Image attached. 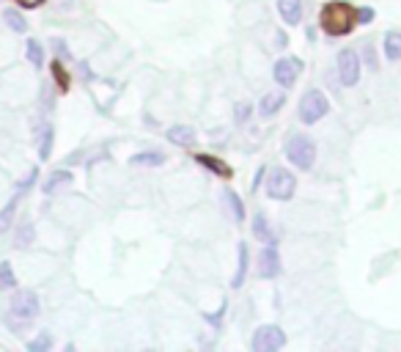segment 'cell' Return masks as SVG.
<instances>
[{"mask_svg":"<svg viewBox=\"0 0 401 352\" xmlns=\"http://www.w3.org/2000/svg\"><path fill=\"white\" fill-rule=\"evenodd\" d=\"M319 23H322V31L327 36H346L357 25V9H352L349 3H344V0H333V3H327L322 9Z\"/></svg>","mask_w":401,"mask_h":352,"instance_id":"obj_1","label":"cell"},{"mask_svg":"<svg viewBox=\"0 0 401 352\" xmlns=\"http://www.w3.org/2000/svg\"><path fill=\"white\" fill-rule=\"evenodd\" d=\"M39 311H42V305H39L36 292L34 289H20L9 303V322L14 327H23V325L34 322L39 316Z\"/></svg>","mask_w":401,"mask_h":352,"instance_id":"obj_2","label":"cell"},{"mask_svg":"<svg viewBox=\"0 0 401 352\" xmlns=\"http://www.w3.org/2000/svg\"><path fill=\"white\" fill-rule=\"evenodd\" d=\"M286 157H289V162L297 165L300 171H311L313 162H316V146H313L311 138H305V135L297 132V135H292V138L286 140Z\"/></svg>","mask_w":401,"mask_h":352,"instance_id":"obj_3","label":"cell"},{"mask_svg":"<svg viewBox=\"0 0 401 352\" xmlns=\"http://www.w3.org/2000/svg\"><path fill=\"white\" fill-rule=\"evenodd\" d=\"M297 110H300V121L302 124H316V121H322L330 113V102H327V97L319 88H311L300 99V108Z\"/></svg>","mask_w":401,"mask_h":352,"instance_id":"obj_4","label":"cell"},{"mask_svg":"<svg viewBox=\"0 0 401 352\" xmlns=\"http://www.w3.org/2000/svg\"><path fill=\"white\" fill-rule=\"evenodd\" d=\"M297 190V179L294 173H289L286 168H272L267 176V196L275 201H289Z\"/></svg>","mask_w":401,"mask_h":352,"instance_id":"obj_5","label":"cell"},{"mask_svg":"<svg viewBox=\"0 0 401 352\" xmlns=\"http://www.w3.org/2000/svg\"><path fill=\"white\" fill-rule=\"evenodd\" d=\"M286 344V333L278 325H261L253 336V352H278Z\"/></svg>","mask_w":401,"mask_h":352,"instance_id":"obj_6","label":"cell"},{"mask_svg":"<svg viewBox=\"0 0 401 352\" xmlns=\"http://www.w3.org/2000/svg\"><path fill=\"white\" fill-rule=\"evenodd\" d=\"M338 80L344 86H354L360 80V55L354 50H341L338 53Z\"/></svg>","mask_w":401,"mask_h":352,"instance_id":"obj_7","label":"cell"},{"mask_svg":"<svg viewBox=\"0 0 401 352\" xmlns=\"http://www.w3.org/2000/svg\"><path fill=\"white\" fill-rule=\"evenodd\" d=\"M300 72H302V61H300V58H281V61L272 66L275 83L283 86V88H289V86L300 77Z\"/></svg>","mask_w":401,"mask_h":352,"instance_id":"obj_8","label":"cell"},{"mask_svg":"<svg viewBox=\"0 0 401 352\" xmlns=\"http://www.w3.org/2000/svg\"><path fill=\"white\" fill-rule=\"evenodd\" d=\"M278 273H281V256H278L275 245H267L259 253V275L261 278H275Z\"/></svg>","mask_w":401,"mask_h":352,"instance_id":"obj_9","label":"cell"},{"mask_svg":"<svg viewBox=\"0 0 401 352\" xmlns=\"http://www.w3.org/2000/svg\"><path fill=\"white\" fill-rule=\"evenodd\" d=\"M168 140H170V143H176V146H181V149H192V146H195V140H198V135H195V129H192V127L176 124V127H170V129H168Z\"/></svg>","mask_w":401,"mask_h":352,"instance_id":"obj_10","label":"cell"},{"mask_svg":"<svg viewBox=\"0 0 401 352\" xmlns=\"http://www.w3.org/2000/svg\"><path fill=\"white\" fill-rule=\"evenodd\" d=\"M72 179H75V176H72V171H53L50 176H47V182H44V193L47 196H55L61 188H69L72 185Z\"/></svg>","mask_w":401,"mask_h":352,"instance_id":"obj_11","label":"cell"},{"mask_svg":"<svg viewBox=\"0 0 401 352\" xmlns=\"http://www.w3.org/2000/svg\"><path fill=\"white\" fill-rule=\"evenodd\" d=\"M278 12H281L283 23L297 25L302 20V0H278Z\"/></svg>","mask_w":401,"mask_h":352,"instance_id":"obj_12","label":"cell"},{"mask_svg":"<svg viewBox=\"0 0 401 352\" xmlns=\"http://www.w3.org/2000/svg\"><path fill=\"white\" fill-rule=\"evenodd\" d=\"M195 162L204 165V168H209V171L218 173V176H223V179H231V165H226L223 160H218V157H212V154H195Z\"/></svg>","mask_w":401,"mask_h":352,"instance_id":"obj_13","label":"cell"},{"mask_svg":"<svg viewBox=\"0 0 401 352\" xmlns=\"http://www.w3.org/2000/svg\"><path fill=\"white\" fill-rule=\"evenodd\" d=\"M253 234H256L261 242H270V245H275V234H272V229H270V223H267V218H264L261 212L253 218Z\"/></svg>","mask_w":401,"mask_h":352,"instance_id":"obj_14","label":"cell"},{"mask_svg":"<svg viewBox=\"0 0 401 352\" xmlns=\"http://www.w3.org/2000/svg\"><path fill=\"white\" fill-rule=\"evenodd\" d=\"M385 55L390 61H401V34L398 31H390L385 36Z\"/></svg>","mask_w":401,"mask_h":352,"instance_id":"obj_15","label":"cell"},{"mask_svg":"<svg viewBox=\"0 0 401 352\" xmlns=\"http://www.w3.org/2000/svg\"><path fill=\"white\" fill-rule=\"evenodd\" d=\"M17 204H20V193H17V196H12V199H9V204H6L3 210H0V234L9 231L12 218H14V212H17Z\"/></svg>","mask_w":401,"mask_h":352,"instance_id":"obj_16","label":"cell"},{"mask_svg":"<svg viewBox=\"0 0 401 352\" xmlns=\"http://www.w3.org/2000/svg\"><path fill=\"white\" fill-rule=\"evenodd\" d=\"M283 102H286V97L283 94H267L264 99H261V116H275L281 108H283Z\"/></svg>","mask_w":401,"mask_h":352,"instance_id":"obj_17","label":"cell"},{"mask_svg":"<svg viewBox=\"0 0 401 352\" xmlns=\"http://www.w3.org/2000/svg\"><path fill=\"white\" fill-rule=\"evenodd\" d=\"M165 162V154L162 151H140V154H135L132 157V165H162Z\"/></svg>","mask_w":401,"mask_h":352,"instance_id":"obj_18","label":"cell"},{"mask_svg":"<svg viewBox=\"0 0 401 352\" xmlns=\"http://www.w3.org/2000/svg\"><path fill=\"white\" fill-rule=\"evenodd\" d=\"M14 286H17V275L12 270V262H0V292L14 289Z\"/></svg>","mask_w":401,"mask_h":352,"instance_id":"obj_19","label":"cell"},{"mask_svg":"<svg viewBox=\"0 0 401 352\" xmlns=\"http://www.w3.org/2000/svg\"><path fill=\"white\" fill-rule=\"evenodd\" d=\"M245 273H248V245H245V242H240V267H237V275H234V289H240V286H242Z\"/></svg>","mask_w":401,"mask_h":352,"instance_id":"obj_20","label":"cell"},{"mask_svg":"<svg viewBox=\"0 0 401 352\" xmlns=\"http://www.w3.org/2000/svg\"><path fill=\"white\" fill-rule=\"evenodd\" d=\"M3 20H6V23H9V28H12V31H17V34H23V31L28 28L25 17H23L20 12H14V9H6V12H3Z\"/></svg>","mask_w":401,"mask_h":352,"instance_id":"obj_21","label":"cell"},{"mask_svg":"<svg viewBox=\"0 0 401 352\" xmlns=\"http://www.w3.org/2000/svg\"><path fill=\"white\" fill-rule=\"evenodd\" d=\"M25 55H28V61H31L36 69H42V64H44V53H42V45H39V42L31 39V42L25 45Z\"/></svg>","mask_w":401,"mask_h":352,"instance_id":"obj_22","label":"cell"},{"mask_svg":"<svg viewBox=\"0 0 401 352\" xmlns=\"http://www.w3.org/2000/svg\"><path fill=\"white\" fill-rule=\"evenodd\" d=\"M226 204L231 207V212H234V218H237V223H245V207H242V201H240V196L237 193H226Z\"/></svg>","mask_w":401,"mask_h":352,"instance_id":"obj_23","label":"cell"},{"mask_svg":"<svg viewBox=\"0 0 401 352\" xmlns=\"http://www.w3.org/2000/svg\"><path fill=\"white\" fill-rule=\"evenodd\" d=\"M31 242H34V226H31V223H23V226H20V231H17L14 245H17V248H28Z\"/></svg>","mask_w":401,"mask_h":352,"instance_id":"obj_24","label":"cell"},{"mask_svg":"<svg viewBox=\"0 0 401 352\" xmlns=\"http://www.w3.org/2000/svg\"><path fill=\"white\" fill-rule=\"evenodd\" d=\"M53 75H55V80H58V88H61V91H66V88H69V75L64 72V66H61V64H53Z\"/></svg>","mask_w":401,"mask_h":352,"instance_id":"obj_25","label":"cell"},{"mask_svg":"<svg viewBox=\"0 0 401 352\" xmlns=\"http://www.w3.org/2000/svg\"><path fill=\"white\" fill-rule=\"evenodd\" d=\"M53 347V336H47V333H42L34 344H31V352H44V349H50Z\"/></svg>","mask_w":401,"mask_h":352,"instance_id":"obj_26","label":"cell"},{"mask_svg":"<svg viewBox=\"0 0 401 352\" xmlns=\"http://www.w3.org/2000/svg\"><path fill=\"white\" fill-rule=\"evenodd\" d=\"M44 132H47V135L42 138V149H39L42 160H47V157H50V149H53V127H47Z\"/></svg>","mask_w":401,"mask_h":352,"instance_id":"obj_27","label":"cell"},{"mask_svg":"<svg viewBox=\"0 0 401 352\" xmlns=\"http://www.w3.org/2000/svg\"><path fill=\"white\" fill-rule=\"evenodd\" d=\"M250 110H253V108H250L248 102H240V105H237V124H245V121L250 118Z\"/></svg>","mask_w":401,"mask_h":352,"instance_id":"obj_28","label":"cell"},{"mask_svg":"<svg viewBox=\"0 0 401 352\" xmlns=\"http://www.w3.org/2000/svg\"><path fill=\"white\" fill-rule=\"evenodd\" d=\"M371 20H374V12H371V9H360V12H357V23H360V25H365V23H371Z\"/></svg>","mask_w":401,"mask_h":352,"instance_id":"obj_29","label":"cell"},{"mask_svg":"<svg viewBox=\"0 0 401 352\" xmlns=\"http://www.w3.org/2000/svg\"><path fill=\"white\" fill-rule=\"evenodd\" d=\"M17 3L25 6V9H39V6L44 3V0H17Z\"/></svg>","mask_w":401,"mask_h":352,"instance_id":"obj_30","label":"cell"}]
</instances>
